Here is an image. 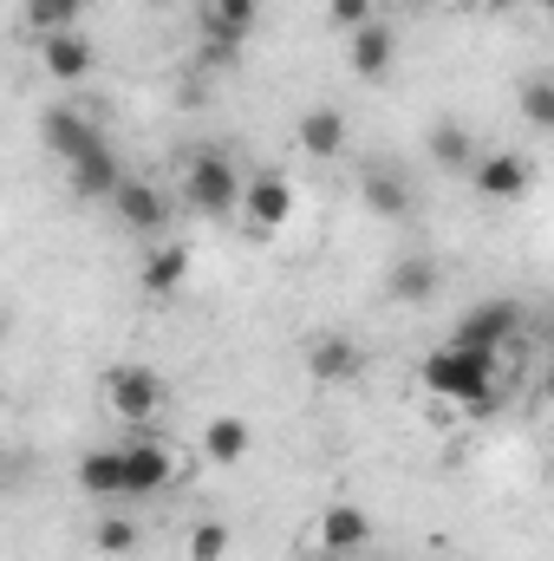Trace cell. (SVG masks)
Wrapping results in <instances>:
<instances>
[{
  "label": "cell",
  "instance_id": "1",
  "mask_svg": "<svg viewBox=\"0 0 554 561\" xmlns=\"http://www.w3.org/2000/svg\"><path fill=\"white\" fill-rule=\"evenodd\" d=\"M417 386L430 392V399H457L463 412L476 405V399H489L496 392V353H470V346H437L424 366H417Z\"/></svg>",
  "mask_w": 554,
  "mask_h": 561
},
{
  "label": "cell",
  "instance_id": "2",
  "mask_svg": "<svg viewBox=\"0 0 554 561\" xmlns=\"http://www.w3.org/2000/svg\"><path fill=\"white\" fill-rule=\"evenodd\" d=\"M242 196H249V183L235 176V163H229L222 150H196V157L183 163V203H189L196 216L222 222V216L242 209Z\"/></svg>",
  "mask_w": 554,
  "mask_h": 561
},
{
  "label": "cell",
  "instance_id": "3",
  "mask_svg": "<svg viewBox=\"0 0 554 561\" xmlns=\"http://www.w3.org/2000/svg\"><path fill=\"white\" fill-rule=\"evenodd\" d=\"M105 412L118 424H131V431H150L157 424V412H163V379H157V366H112L105 379Z\"/></svg>",
  "mask_w": 554,
  "mask_h": 561
},
{
  "label": "cell",
  "instance_id": "4",
  "mask_svg": "<svg viewBox=\"0 0 554 561\" xmlns=\"http://www.w3.org/2000/svg\"><path fill=\"white\" fill-rule=\"evenodd\" d=\"M529 183H535V163H529L522 150H483L476 170H470V190H476L483 203H522Z\"/></svg>",
  "mask_w": 554,
  "mask_h": 561
},
{
  "label": "cell",
  "instance_id": "5",
  "mask_svg": "<svg viewBox=\"0 0 554 561\" xmlns=\"http://www.w3.org/2000/svg\"><path fill=\"white\" fill-rule=\"evenodd\" d=\"M522 333V307L516 300H483V307H470L463 320H457V346H470V353H503L509 340Z\"/></svg>",
  "mask_w": 554,
  "mask_h": 561
},
{
  "label": "cell",
  "instance_id": "6",
  "mask_svg": "<svg viewBox=\"0 0 554 561\" xmlns=\"http://www.w3.org/2000/svg\"><path fill=\"white\" fill-rule=\"evenodd\" d=\"M307 373H313V386H353V379L366 373V353H359L353 333L320 327V333L307 340Z\"/></svg>",
  "mask_w": 554,
  "mask_h": 561
},
{
  "label": "cell",
  "instance_id": "7",
  "mask_svg": "<svg viewBox=\"0 0 554 561\" xmlns=\"http://www.w3.org/2000/svg\"><path fill=\"white\" fill-rule=\"evenodd\" d=\"M39 138H46V150L72 170V163H85L92 150H105V131L85 118V112H72V105H53L46 118H39Z\"/></svg>",
  "mask_w": 554,
  "mask_h": 561
},
{
  "label": "cell",
  "instance_id": "8",
  "mask_svg": "<svg viewBox=\"0 0 554 561\" xmlns=\"http://www.w3.org/2000/svg\"><path fill=\"white\" fill-rule=\"evenodd\" d=\"M112 209H118V222L143 236V242H163V229H170V196L150 183V176H131L118 196H112Z\"/></svg>",
  "mask_w": 554,
  "mask_h": 561
},
{
  "label": "cell",
  "instance_id": "9",
  "mask_svg": "<svg viewBox=\"0 0 554 561\" xmlns=\"http://www.w3.org/2000/svg\"><path fill=\"white\" fill-rule=\"evenodd\" d=\"M313 542H320V556H326V561L366 556V542H372V516H366L359 503H326V516H320Z\"/></svg>",
  "mask_w": 554,
  "mask_h": 561
},
{
  "label": "cell",
  "instance_id": "10",
  "mask_svg": "<svg viewBox=\"0 0 554 561\" xmlns=\"http://www.w3.org/2000/svg\"><path fill=\"white\" fill-rule=\"evenodd\" d=\"M242 216H249V236H280L287 216H293V183L280 170L249 176V196H242Z\"/></svg>",
  "mask_w": 554,
  "mask_h": 561
},
{
  "label": "cell",
  "instance_id": "11",
  "mask_svg": "<svg viewBox=\"0 0 554 561\" xmlns=\"http://www.w3.org/2000/svg\"><path fill=\"white\" fill-rule=\"evenodd\" d=\"M125 483H131V496H157L176 483V457L163 437H150V431L125 437Z\"/></svg>",
  "mask_w": 554,
  "mask_h": 561
},
{
  "label": "cell",
  "instance_id": "12",
  "mask_svg": "<svg viewBox=\"0 0 554 561\" xmlns=\"http://www.w3.org/2000/svg\"><path fill=\"white\" fill-rule=\"evenodd\" d=\"M79 490H85L92 503H118V496H131V483H125V444H99V450H85V457H79Z\"/></svg>",
  "mask_w": 554,
  "mask_h": 561
},
{
  "label": "cell",
  "instance_id": "13",
  "mask_svg": "<svg viewBox=\"0 0 554 561\" xmlns=\"http://www.w3.org/2000/svg\"><path fill=\"white\" fill-rule=\"evenodd\" d=\"M255 26H262V0H209L203 7V39H216V46H249L255 39Z\"/></svg>",
  "mask_w": 554,
  "mask_h": 561
},
{
  "label": "cell",
  "instance_id": "14",
  "mask_svg": "<svg viewBox=\"0 0 554 561\" xmlns=\"http://www.w3.org/2000/svg\"><path fill=\"white\" fill-rule=\"evenodd\" d=\"M125 183H131V176H125V157H118L112 144L92 150L85 163H72V196H85V203H112Z\"/></svg>",
  "mask_w": 554,
  "mask_h": 561
},
{
  "label": "cell",
  "instance_id": "15",
  "mask_svg": "<svg viewBox=\"0 0 554 561\" xmlns=\"http://www.w3.org/2000/svg\"><path fill=\"white\" fill-rule=\"evenodd\" d=\"M346 53H353V72H359V79H392L399 33H392L385 20H372V26H359V33L346 39Z\"/></svg>",
  "mask_w": 554,
  "mask_h": 561
},
{
  "label": "cell",
  "instance_id": "16",
  "mask_svg": "<svg viewBox=\"0 0 554 561\" xmlns=\"http://www.w3.org/2000/svg\"><path fill=\"white\" fill-rule=\"evenodd\" d=\"M39 66L72 85V79H85V72L99 66V53H92V39L72 26V33H46V39H39Z\"/></svg>",
  "mask_w": 554,
  "mask_h": 561
},
{
  "label": "cell",
  "instance_id": "17",
  "mask_svg": "<svg viewBox=\"0 0 554 561\" xmlns=\"http://www.w3.org/2000/svg\"><path fill=\"white\" fill-rule=\"evenodd\" d=\"M359 203H366L372 216H385V222H405L417 209L412 183H405L399 170H366V176H359Z\"/></svg>",
  "mask_w": 554,
  "mask_h": 561
},
{
  "label": "cell",
  "instance_id": "18",
  "mask_svg": "<svg viewBox=\"0 0 554 561\" xmlns=\"http://www.w3.org/2000/svg\"><path fill=\"white\" fill-rule=\"evenodd\" d=\"M424 150H430V163L450 170V176H470V170H476V138H470V125H457V118H437L430 138H424Z\"/></svg>",
  "mask_w": 554,
  "mask_h": 561
},
{
  "label": "cell",
  "instance_id": "19",
  "mask_svg": "<svg viewBox=\"0 0 554 561\" xmlns=\"http://www.w3.org/2000/svg\"><path fill=\"white\" fill-rule=\"evenodd\" d=\"M196 444H203V457H209V463H242V457L255 450V424L235 419V412H222V419L203 424V437H196Z\"/></svg>",
  "mask_w": 554,
  "mask_h": 561
},
{
  "label": "cell",
  "instance_id": "20",
  "mask_svg": "<svg viewBox=\"0 0 554 561\" xmlns=\"http://www.w3.org/2000/svg\"><path fill=\"white\" fill-rule=\"evenodd\" d=\"M300 150H307L313 163H333V157L346 150V112H333V105H313V112L300 118Z\"/></svg>",
  "mask_w": 554,
  "mask_h": 561
},
{
  "label": "cell",
  "instance_id": "21",
  "mask_svg": "<svg viewBox=\"0 0 554 561\" xmlns=\"http://www.w3.org/2000/svg\"><path fill=\"white\" fill-rule=\"evenodd\" d=\"M138 280H143V294H176V287L189 280V249H183V242H170V236H163V242H150Z\"/></svg>",
  "mask_w": 554,
  "mask_h": 561
},
{
  "label": "cell",
  "instance_id": "22",
  "mask_svg": "<svg viewBox=\"0 0 554 561\" xmlns=\"http://www.w3.org/2000/svg\"><path fill=\"white\" fill-rule=\"evenodd\" d=\"M385 294H392V300H430V294H437V262H430V255H405V262H392Z\"/></svg>",
  "mask_w": 554,
  "mask_h": 561
},
{
  "label": "cell",
  "instance_id": "23",
  "mask_svg": "<svg viewBox=\"0 0 554 561\" xmlns=\"http://www.w3.org/2000/svg\"><path fill=\"white\" fill-rule=\"evenodd\" d=\"M516 112H522V125H535V131L554 138V72H529L516 85Z\"/></svg>",
  "mask_w": 554,
  "mask_h": 561
},
{
  "label": "cell",
  "instance_id": "24",
  "mask_svg": "<svg viewBox=\"0 0 554 561\" xmlns=\"http://www.w3.org/2000/svg\"><path fill=\"white\" fill-rule=\"evenodd\" d=\"M85 13V0H26V26L46 39V33H72Z\"/></svg>",
  "mask_w": 554,
  "mask_h": 561
},
{
  "label": "cell",
  "instance_id": "25",
  "mask_svg": "<svg viewBox=\"0 0 554 561\" xmlns=\"http://www.w3.org/2000/svg\"><path fill=\"white\" fill-rule=\"evenodd\" d=\"M92 549H99V556H131V549H138V523H131V516H99Z\"/></svg>",
  "mask_w": 554,
  "mask_h": 561
},
{
  "label": "cell",
  "instance_id": "26",
  "mask_svg": "<svg viewBox=\"0 0 554 561\" xmlns=\"http://www.w3.org/2000/svg\"><path fill=\"white\" fill-rule=\"evenodd\" d=\"M222 556H229V523H216V516L196 523L189 529V561H222Z\"/></svg>",
  "mask_w": 554,
  "mask_h": 561
},
{
  "label": "cell",
  "instance_id": "27",
  "mask_svg": "<svg viewBox=\"0 0 554 561\" xmlns=\"http://www.w3.org/2000/svg\"><path fill=\"white\" fill-rule=\"evenodd\" d=\"M326 26L353 39L359 26H372V0H326Z\"/></svg>",
  "mask_w": 554,
  "mask_h": 561
},
{
  "label": "cell",
  "instance_id": "28",
  "mask_svg": "<svg viewBox=\"0 0 554 561\" xmlns=\"http://www.w3.org/2000/svg\"><path fill=\"white\" fill-rule=\"evenodd\" d=\"M470 7H483V13H509V7H522V0H470Z\"/></svg>",
  "mask_w": 554,
  "mask_h": 561
},
{
  "label": "cell",
  "instance_id": "29",
  "mask_svg": "<svg viewBox=\"0 0 554 561\" xmlns=\"http://www.w3.org/2000/svg\"><path fill=\"white\" fill-rule=\"evenodd\" d=\"M399 7H412V13H430V7H450V0H399Z\"/></svg>",
  "mask_w": 554,
  "mask_h": 561
},
{
  "label": "cell",
  "instance_id": "30",
  "mask_svg": "<svg viewBox=\"0 0 554 561\" xmlns=\"http://www.w3.org/2000/svg\"><path fill=\"white\" fill-rule=\"evenodd\" d=\"M542 392H549V405H554V366H549V379H542Z\"/></svg>",
  "mask_w": 554,
  "mask_h": 561
},
{
  "label": "cell",
  "instance_id": "31",
  "mask_svg": "<svg viewBox=\"0 0 554 561\" xmlns=\"http://www.w3.org/2000/svg\"><path fill=\"white\" fill-rule=\"evenodd\" d=\"M542 7H549V13H554V0H542Z\"/></svg>",
  "mask_w": 554,
  "mask_h": 561
}]
</instances>
